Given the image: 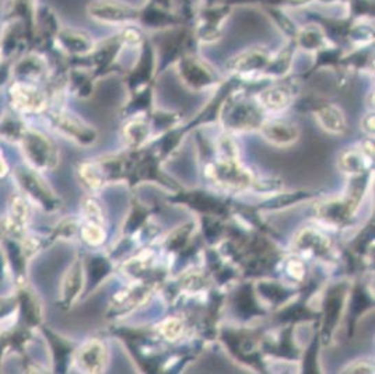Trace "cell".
<instances>
[{
    "instance_id": "13",
    "label": "cell",
    "mask_w": 375,
    "mask_h": 374,
    "mask_svg": "<svg viewBox=\"0 0 375 374\" xmlns=\"http://www.w3.org/2000/svg\"><path fill=\"white\" fill-rule=\"evenodd\" d=\"M43 72H44V62L43 59H40V56H27L25 59L20 60L16 66V73L25 78L40 76Z\"/></svg>"
},
{
    "instance_id": "16",
    "label": "cell",
    "mask_w": 375,
    "mask_h": 374,
    "mask_svg": "<svg viewBox=\"0 0 375 374\" xmlns=\"http://www.w3.org/2000/svg\"><path fill=\"white\" fill-rule=\"evenodd\" d=\"M122 38H124L126 43H129V44H136V43L140 41L141 34H140V31H139L137 28H135V27H128V28L122 32Z\"/></svg>"
},
{
    "instance_id": "4",
    "label": "cell",
    "mask_w": 375,
    "mask_h": 374,
    "mask_svg": "<svg viewBox=\"0 0 375 374\" xmlns=\"http://www.w3.org/2000/svg\"><path fill=\"white\" fill-rule=\"evenodd\" d=\"M10 96L13 105L23 112H40L47 105L45 93L28 82L14 83Z\"/></svg>"
},
{
    "instance_id": "10",
    "label": "cell",
    "mask_w": 375,
    "mask_h": 374,
    "mask_svg": "<svg viewBox=\"0 0 375 374\" xmlns=\"http://www.w3.org/2000/svg\"><path fill=\"white\" fill-rule=\"evenodd\" d=\"M321 125L330 133H342L346 128V121L342 112L334 107H325L318 112Z\"/></svg>"
},
{
    "instance_id": "1",
    "label": "cell",
    "mask_w": 375,
    "mask_h": 374,
    "mask_svg": "<svg viewBox=\"0 0 375 374\" xmlns=\"http://www.w3.org/2000/svg\"><path fill=\"white\" fill-rule=\"evenodd\" d=\"M20 142L27 162L34 168L51 170L58 164L59 155L56 146L44 133L34 129H25Z\"/></svg>"
},
{
    "instance_id": "6",
    "label": "cell",
    "mask_w": 375,
    "mask_h": 374,
    "mask_svg": "<svg viewBox=\"0 0 375 374\" xmlns=\"http://www.w3.org/2000/svg\"><path fill=\"white\" fill-rule=\"evenodd\" d=\"M58 41L63 50L76 55H84L93 48V41L90 36L78 30H60L58 32Z\"/></svg>"
},
{
    "instance_id": "9",
    "label": "cell",
    "mask_w": 375,
    "mask_h": 374,
    "mask_svg": "<svg viewBox=\"0 0 375 374\" xmlns=\"http://www.w3.org/2000/svg\"><path fill=\"white\" fill-rule=\"evenodd\" d=\"M28 219H30V206H28V204L21 197H16L13 199L12 208H10V217H9V229H10V232L16 233V234L23 232Z\"/></svg>"
},
{
    "instance_id": "5",
    "label": "cell",
    "mask_w": 375,
    "mask_h": 374,
    "mask_svg": "<svg viewBox=\"0 0 375 374\" xmlns=\"http://www.w3.org/2000/svg\"><path fill=\"white\" fill-rule=\"evenodd\" d=\"M54 126L67 138H71L79 143H90L94 140L95 133L82 120L69 112H55L52 116Z\"/></svg>"
},
{
    "instance_id": "7",
    "label": "cell",
    "mask_w": 375,
    "mask_h": 374,
    "mask_svg": "<svg viewBox=\"0 0 375 374\" xmlns=\"http://www.w3.org/2000/svg\"><path fill=\"white\" fill-rule=\"evenodd\" d=\"M265 136L276 144H288L297 139V129L284 121L268 122L264 128Z\"/></svg>"
},
{
    "instance_id": "15",
    "label": "cell",
    "mask_w": 375,
    "mask_h": 374,
    "mask_svg": "<svg viewBox=\"0 0 375 374\" xmlns=\"http://www.w3.org/2000/svg\"><path fill=\"white\" fill-rule=\"evenodd\" d=\"M83 236L90 244H98L104 239L102 230L97 226V224H89L87 228L83 229Z\"/></svg>"
},
{
    "instance_id": "11",
    "label": "cell",
    "mask_w": 375,
    "mask_h": 374,
    "mask_svg": "<svg viewBox=\"0 0 375 374\" xmlns=\"http://www.w3.org/2000/svg\"><path fill=\"white\" fill-rule=\"evenodd\" d=\"M268 55L260 50H252L248 52H244L236 59L234 67L238 70H253L255 67L264 66L266 62Z\"/></svg>"
},
{
    "instance_id": "12",
    "label": "cell",
    "mask_w": 375,
    "mask_h": 374,
    "mask_svg": "<svg viewBox=\"0 0 375 374\" xmlns=\"http://www.w3.org/2000/svg\"><path fill=\"white\" fill-rule=\"evenodd\" d=\"M80 282H82L80 265L74 264L63 280L62 293H63V297L66 298V300H71V298L78 294V292L80 289Z\"/></svg>"
},
{
    "instance_id": "14",
    "label": "cell",
    "mask_w": 375,
    "mask_h": 374,
    "mask_svg": "<svg viewBox=\"0 0 375 374\" xmlns=\"http://www.w3.org/2000/svg\"><path fill=\"white\" fill-rule=\"evenodd\" d=\"M262 101H264V104L271 109H282L288 105L290 94L287 90L276 87L262 94Z\"/></svg>"
},
{
    "instance_id": "3",
    "label": "cell",
    "mask_w": 375,
    "mask_h": 374,
    "mask_svg": "<svg viewBox=\"0 0 375 374\" xmlns=\"http://www.w3.org/2000/svg\"><path fill=\"white\" fill-rule=\"evenodd\" d=\"M16 178L21 188L35 201L38 202L41 206L52 208L55 206V198L48 185L44 182V179L36 174L34 170L27 167H19L16 170Z\"/></svg>"
},
{
    "instance_id": "17",
    "label": "cell",
    "mask_w": 375,
    "mask_h": 374,
    "mask_svg": "<svg viewBox=\"0 0 375 374\" xmlns=\"http://www.w3.org/2000/svg\"><path fill=\"white\" fill-rule=\"evenodd\" d=\"M5 173H6V164L2 155H0V177H2Z\"/></svg>"
},
{
    "instance_id": "2",
    "label": "cell",
    "mask_w": 375,
    "mask_h": 374,
    "mask_svg": "<svg viewBox=\"0 0 375 374\" xmlns=\"http://www.w3.org/2000/svg\"><path fill=\"white\" fill-rule=\"evenodd\" d=\"M89 14L102 24H124L132 21L137 13L118 0H94L89 5Z\"/></svg>"
},
{
    "instance_id": "8",
    "label": "cell",
    "mask_w": 375,
    "mask_h": 374,
    "mask_svg": "<svg viewBox=\"0 0 375 374\" xmlns=\"http://www.w3.org/2000/svg\"><path fill=\"white\" fill-rule=\"evenodd\" d=\"M79 364L87 371L97 373L104 366V348L100 342H90L79 353Z\"/></svg>"
}]
</instances>
